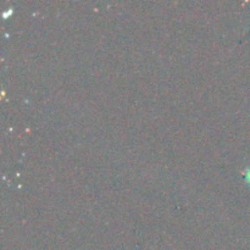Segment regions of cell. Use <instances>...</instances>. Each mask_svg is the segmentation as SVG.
Instances as JSON below:
<instances>
[{"instance_id":"1","label":"cell","mask_w":250,"mask_h":250,"mask_svg":"<svg viewBox=\"0 0 250 250\" xmlns=\"http://www.w3.org/2000/svg\"><path fill=\"white\" fill-rule=\"evenodd\" d=\"M244 178H246L247 182H248L250 185V167L247 168L246 172H244Z\"/></svg>"}]
</instances>
